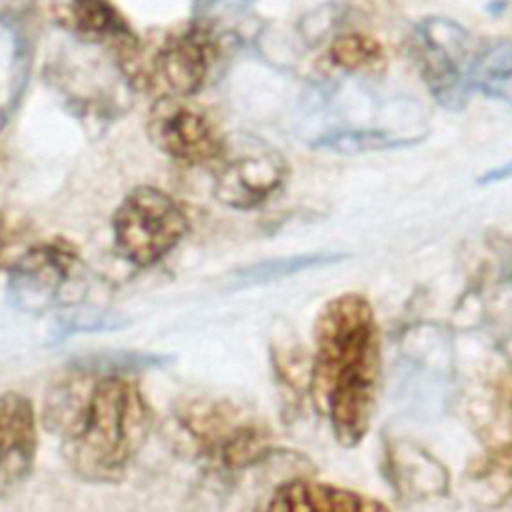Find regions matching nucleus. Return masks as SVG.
Returning a JSON list of instances; mask_svg holds the SVG:
<instances>
[{
  "label": "nucleus",
  "mask_w": 512,
  "mask_h": 512,
  "mask_svg": "<svg viewBox=\"0 0 512 512\" xmlns=\"http://www.w3.org/2000/svg\"><path fill=\"white\" fill-rule=\"evenodd\" d=\"M148 366H156V356L100 354L70 364L48 382L40 420L78 478L120 482L146 446L156 418L130 372Z\"/></svg>",
  "instance_id": "obj_1"
},
{
  "label": "nucleus",
  "mask_w": 512,
  "mask_h": 512,
  "mask_svg": "<svg viewBox=\"0 0 512 512\" xmlns=\"http://www.w3.org/2000/svg\"><path fill=\"white\" fill-rule=\"evenodd\" d=\"M382 380L380 330L360 292L330 298L314 322L308 398L336 442L354 448L366 436Z\"/></svg>",
  "instance_id": "obj_2"
},
{
  "label": "nucleus",
  "mask_w": 512,
  "mask_h": 512,
  "mask_svg": "<svg viewBox=\"0 0 512 512\" xmlns=\"http://www.w3.org/2000/svg\"><path fill=\"white\" fill-rule=\"evenodd\" d=\"M166 434L182 458L218 476L242 474L282 454L270 426L252 408L224 396L178 398Z\"/></svg>",
  "instance_id": "obj_3"
},
{
  "label": "nucleus",
  "mask_w": 512,
  "mask_h": 512,
  "mask_svg": "<svg viewBox=\"0 0 512 512\" xmlns=\"http://www.w3.org/2000/svg\"><path fill=\"white\" fill-rule=\"evenodd\" d=\"M46 80L68 112L86 126L114 122L138 90L130 60L74 40L72 50H62L48 62Z\"/></svg>",
  "instance_id": "obj_4"
},
{
  "label": "nucleus",
  "mask_w": 512,
  "mask_h": 512,
  "mask_svg": "<svg viewBox=\"0 0 512 512\" xmlns=\"http://www.w3.org/2000/svg\"><path fill=\"white\" fill-rule=\"evenodd\" d=\"M188 216L180 202L162 188H132L112 216V238L118 256L136 268L162 262L186 236Z\"/></svg>",
  "instance_id": "obj_5"
},
{
  "label": "nucleus",
  "mask_w": 512,
  "mask_h": 512,
  "mask_svg": "<svg viewBox=\"0 0 512 512\" xmlns=\"http://www.w3.org/2000/svg\"><path fill=\"white\" fill-rule=\"evenodd\" d=\"M214 164V198L236 212H250L274 198L290 176L286 156L270 142L252 136H224Z\"/></svg>",
  "instance_id": "obj_6"
},
{
  "label": "nucleus",
  "mask_w": 512,
  "mask_h": 512,
  "mask_svg": "<svg viewBox=\"0 0 512 512\" xmlns=\"http://www.w3.org/2000/svg\"><path fill=\"white\" fill-rule=\"evenodd\" d=\"M222 56V36L214 22L190 18L180 28L166 34L150 56L142 84H160V96L192 98L198 94Z\"/></svg>",
  "instance_id": "obj_7"
},
{
  "label": "nucleus",
  "mask_w": 512,
  "mask_h": 512,
  "mask_svg": "<svg viewBox=\"0 0 512 512\" xmlns=\"http://www.w3.org/2000/svg\"><path fill=\"white\" fill-rule=\"evenodd\" d=\"M470 36L454 20L430 16L414 30V60L432 98L446 110H462L472 86Z\"/></svg>",
  "instance_id": "obj_8"
},
{
  "label": "nucleus",
  "mask_w": 512,
  "mask_h": 512,
  "mask_svg": "<svg viewBox=\"0 0 512 512\" xmlns=\"http://www.w3.org/2000/svg\"><path fill=\"white\" fill-rule=\"evenodd\" d=\"M82 286V260L64 240L36 242L8 272V294L24 312L74 302Z\"/></svg>",
  "instance_id": "obj_9"
},
{
  "label": "nucleus",
  "mask_w": 512,
  "mask_h": 512,
  "mask_svg": "<svg viewBox=\"0 0 512 512\" xmlns=\"http://www.w3.org/2000/svg\"><path fill=\"white\" fill-rule=\"evenodd\" d=\"M146 134L164 156L188 166L212 164L224 142V136L198 106L176 96H158L152 102Z\"/></svg>",
  "instance_id": "obj_10"
},
{
  "label": "nucleus",
  "mask_w": 512,
  "mask_h": 512,
  "mask_svg": "<svg viewBox=\"0 0 512 512\" xmlns=\"http://www.w3.org/2000/svg\"><path fill=\"white\" fill-rule=\"evenodd\" d=\"M48 14L70 40L106 48L136 62L140 38L112 0H48Z\"/></svg>",
  "instance_id": "obj_11"
},
{
  "label": "nucleus",
  "mask_w": 512,
  "mask_h": 512,
  "mask_svg": "<svg viewBox=\"0 0 512 512\" xmlns=\"http://www.w3.org/2000/svg\"><path fill=\"white\" fill-rule=\"evenodd\" d=\"M38 452V414L20 392L0 394V500L30 478Z\"/></svg>",
  "instance_id": "obj_12"
},
{
  "label": "nucleus",
  "mask_w": 512,
  "mask_h": 512,
  "mask_svg": "<svg viewBox=\"0 0 512 512\" xmlns=\"http://www.w3.org/2000/svg\"><path fill=\"white\" fill-rule=\"evenodd\" d=\"M468 418L486 456L512 464V368H498L468 394Z\"/></svg>",
  "instance_id": "obj_13"
},
{
  "label": "nucleus",
  "mask_w": 512,
  "mask_h": 512,
  "mask_svg": "<svg viewBox=\"0 0 512 512\" xmlns=\"http://www.w3.org/2000/svg\"><path fill=\"white\" fill-rule=\"evenodd\" d=\"M384 472L392 490L404 502L444 498L450 490L446 466L426 448L406 438L386 444Z\"/></svg>",
  "instance_id": "obj_14"
},
{
  "label": "nucleus",
  "mask_w": 512,
  "mask_h": 512,
  "mask_svg": "<svg viewBox=\"0 0 512 512\" xmlns=\"http://www.w3.org/2000/svg\"><path fill=\"white\" fill-rule=\"evenodd\" d=\"M264 512H390L380 500L312 480L308 476H294L280 482L270 494Z\"/></svg>",
  "instance_id": "obj_15"
},
{
  "label": "nucleus",
  "mask_w": 512,
  "mask_h": 512,
  "mask_svg": "<svg viewBox=\"0 0 512 512\" xmlns=\"http://www.w3.org/2000/svg\"><path fill=\"white\" fill-rule=\"evenodd\" d=\"M34 52L26 32L0 16V132L18 110L32 72Z\"/></svg>",
  "instance_id": "obj_16"
},
{
  "label": "nucleus",
  "mask_w": 512,
  "mask_h": 512,
  "mask_svg": "<svg viewBox=\"0 0 512 512\" xmlns=\"http://www.w3.org/2000/svg\"><path fill=\"white\" fill-rule=\"evenodd\" d=\"M468 78L488 98L512 104V40H492L474 52Z\"/></svg>",
  "instance_id": "obj_17"
},
{
  "label": "nucleus",
  "mask_w": 512,
  "mask_h": 512,
  "mask_svg": "<svg viewBox=\"0 0 512 512\" xmlns=\"http://www.w3.org/2000/svg\"><path fill=\"white\" fill-rule=\"evenodd\" d=\"M466 486L476 512H512V464L484 456L468 470Z\"/></svg>",
  "instance_id": "obj_18"
},
{
  "label": "nucleus",
  "mask_w": 512,
  "mask_h": 512,
  "mask_svg": "<svg viewBox=\"0 0 512 512\" xmlns=\"http://www.w3.org/2000/svg\"><path fill=\"white\" fill-rule=\"evenodd\" d=\"M270 358L278 388L282 390L288 406L298 408L302 396H308L310 388V358L292 336L284 334L270 344Z\"/></svg>",
  "instance_id": "obj_19"
},
{
  "label": "nucleus",
  "mask_w": 512,
  "mask_h": 512,
  "mask_svg": "<svg viewBox=\"0 0 512 512\" xmlns=\"http://www.w3.org/2000/svg\"><path fill=\"white\" fill-rule=\"evenodd\" d=\"M424 136H396L386 130H342L320 136L312 146L336 154H362V152H382L408 148L422 140Z\"/></svg>",
  "instance_id": "obj_20"
},
{
  "label": "nucleus",
  "mask_w": 512,
  "mask_h": 512,
  "mask_svg": "<svg viewBox=\"0 0 512 512\" xmlns=\"http://www.w3.org/2000/svg\"><path fill=\"white\" fill-rule=\"evenodd\" d=\"M350 254L346 252H334V250H322V252H308V254H298V256H286V258H276V260H266L258 262L250 268H242L236 272V278L242 284H262L270 280H280L310 268L318 266H328L346 260Z\"/></svg>",
  "instance_id": "obj_21"
},
{
  "label": "nucleus",
  "mask_w": 512,
  "mask_h": 512,
  "mask_svg": "<svg viewBox=\"0 0 512 512\" xmlns=\"http://www.w3.org/2000/svg\"><path fill=\"white\" fill-rule=\"evenodd\" d=\"M328 60L332 62V66L346 72L374 70L384 62V50L374 38L350 32L336 36L330 42Z\"/></svg>",
  "instance_id": "obj_22"
},
{
  "label": "nucleus",
  "mask_w": 512,
  "mask_h": 512,
  "mask_svg": "<svg viewBox=\"0 0 512 512\" xmlns=\"http://www.w3.org/2000/svg\"><path fill=\"white\" fill-rule=\"evenodd\" d=\"M36 244L34 228L26 216L0 210V270L10 268Z\"/></svg>",
  "instance_id": "obj_23"
},
{
  "label": "nucleus",
  "mask_w": 512,
  "mask_h": 512,
  "mask_svg": "<svg viewBox=\"0 0 512 512\" xmlns=\"http://www.w3.org/2000/svg\"><path fill=\"white\" fill-rule=\"evenodd\" d=\"M512 178V160L506 162V164H500L496 168H490L488 172H484L480 178H478V184L486 186V184H496V182H504Z\"/></svg>",
  "instance_id": "obj_24"
},
{
  "label": "nucleus",
  "mask_w": 512,
  "mask_h": 512,
  "mask_svg": "<svg viewBox=\"0 0 512 512\" xmlns=\"http://www.w3.org/2000/svg\"><path fill=\"white\" fill-rule=\"evenodd\" d=\"M216 4H220V0H190L192 18H206Z\"/></svg>",
  "instance_id": "obj_25"
}]
</instances>
